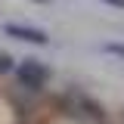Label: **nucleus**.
Masks as SVG:
<instances>
[{
	"mask_svg": "<svg viewBox=\"0 0 124 124\" xmlns=\"http://www.w3.org/2000/svg\"><path fill=\"white\" fill-rule=\"evenodd\" d=\"M56 108H59L65 118L71 121H81V124H106V108L99 99H93L87 90L81 87H65V90L56 96Z\"/></svg>",
	"mask_w": 124,
	"mask_h": 124,
	"instance_id": "f257e3e1",
	"label": "nucleus"
},
{
	"mask_svg": "<svg viewBox=\"0 0 124 124\" xmlns=\"http://www.w3.org/2000/svg\"><path fill=\"white\" fill-rule=\"evenodd\" d=\"M13 78H16V87H19V90L31 93V96H40V93L46 90V84L53 81V68H50L44 59L28 56V59H19Z\"/></svg>",
	"mask_w": 124,
	"mask_h": 124,
	"instance_id": "f03ea898",
	"label": "nucleus"
},
{
	"mask_svg": "<svg viewBox=\"0 0 124 124\" xmlns=\"http://www.w3.org/2000/svg\"><path fill=\"white\" fill-rule=\"evenodd\" d=\"M0 31L13 40H22V44H34V46H46L50 44V34L37 25H22V22H3Z\"/></svg>",
	"mask_w": 124,
	"mask_h": 124,
	"instance_id": "7ed1b4c3",
	"label": "nucleus"
},
{
	"mask_svg": "<svg viewBox=\"0 0 124 124\" xmlns=\"http://www.w3.org/2000/svg\"><path fill=\"white\" fill-rule=\"evenodd\" d=\"M16 65H19V62H16L13 56H9V53H3V50H0V78L16 75Z\"/></svg>",
	"mask_w": 124,
	"mask_h": 124,
	"instance_id": "20e7f679",
	"label": "nucleus"
},
{
	"mask_svg": "<svg viewBox=\"0 0 124 124\" xmlns=\"http://www.w3.org/2000/svg\"><path fill=\"white\" fill-rule=\"evenodd\" d=\"M99 50H102V53H108V56H118V59H124V44H121V40H106Z\"/></svg>",
	"mask_w": 124,
	"mask_h": 124,
	"instance_id": "39448f33",
	"label": "nucleus"
},
{
	"mask_svg": "<svg viewBox=\"0 0 124 124\" xmlns=\"http://www.w3.org/2000/svg\"><path fill=\"white\" fill-rule=\"evenodd\" d=\"M96 3H106L108 9H124V0H96Z\"/></svg>",
	"mask_w": 124,
	"mask_h": 124,
	"instance_id": "423d86ee",
	"label": "nucleus"
},
{
	"mask_svg": "<svg viewBox=\"0 0 124 124\" xmlns=\"http://www.w3.org/2000/svg\"><path fill=\"white\" fill-rule=\"evenodd\" d=\"M25 3H37V6H50L53 0H25Z\"/></svg>",
	"mask_w": 124,
	"mask_h": 124,
	"instance_id": "0eeeda50",
	"label": "nucleus"
},
{
	"mask_svg": "<svg viewBox=\"0 0 124 124\" xmlns=\"http://www.w3.org/2000/svg\"><path fill=\"white\" fill-rule=\"evenodd\" d=\"M106 124H108V121H106Z\"/></svg>",
	"mask_w": 124,
	"mask_h": 124,
	"instance_id": "6e6552de",
	"label": "nucleus"
}]
</instances>
